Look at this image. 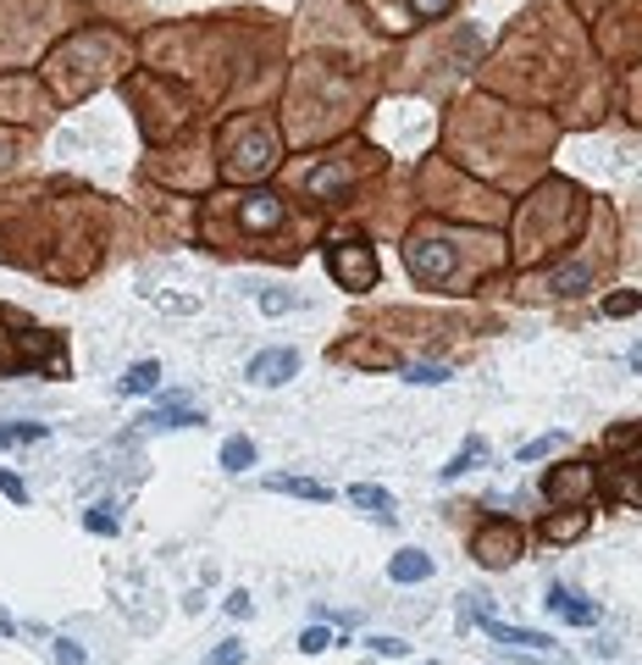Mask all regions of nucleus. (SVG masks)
I'll return each instance as SVG.
<instances>
[{
    "label": "nucleus",
    "instance_id": "4468645a",
    "mask_svg": "<svg viewBox=\"0 0 642 665\" xmlns=\"http://www.w3.org/2000/svg\"><path fill=\"white\" fill-rule=\"evenodd\" d=\"M482 455H488V444H482V439H477V433H471V439H466V444H460V455H454V460H448V466H443V471H437V477H443V482H454V477H466V471H471V466H477V460H482Z\"/></svg>",
    "mask_w": 642,
    "mask_h": 665
},
{
    "label": "nucleus",
    "instance_id": "1a4fd4ad",
    "mask_svg": "<svg viewBox=\"0 0 642 665\" xmlns=\"http://www.w3.org/2000/svg\"><path fill=\"white\" fill-rule=\"evenodd\" d=\"M542 493H548V499H587V493H593V471H587V466H560L555 477L542 482Z\"/></svg>",
    "mask_w": 642,
    "mask_h": 665
},
{
    "label": "nucleus",
    "instance_id": "c85d7f7f",
    "mask_svg": "<svg viewBox=\"0 0 642 665\" xmlns=\"http://www.w3.org/2000/svg\"><path fill=\"white\" fill-rule=\"evenodd\" d=\"M454 0H410V18H443Z\"/></svg>",
    "mask_w": 642,
    "mask_h": 665
},
{
    "label": "nucleus",
    "instance_id": "20e7f679",
    "mask_svg": "<svg viewBox=\"0 0 642 665\" xmlns=\"http://www.w3.org/2000/svg\"><path fill=\"white\" fill-rule=\"evenodd\" d=\"M405 261H410V272L421 283H443L454 272V244H443V238H410L405 244Z\"/></svg>",
    "mask_w": 642,
    "mask_h": 665
},
{
    "label": "nucleus",
    "instance_id": "6ab92c4d",
    "mask_svg": "<svg viewBox=\"0 0 642 665\" xmlns=\"http://www.w3.org/2000/svg\"><path fill=\"white\" fill-rule=\"evenodd\" d=\"M555 450H565V433H548V439H532V444H521V450H515V460H521V466H532V460L555 455Z\"/></svg>",
    "mask_w": 642,
    "mask_h": 665
},
{
    "label": "nucleus",
    "instance_id": "2f4dec72",
    "mask_svg": "<svg viewBox=\"0 0 642 665\" xmlns=\"http://www.w3.org/2000/svg\"><path fill=\"white\" fill-rule=\"evenodd\" d=\"M7 161H12V139H7V133H0V166H7Z\"/></svg>",
    "mask_w": 642,
    "mask_h": 665
},
{
    "label": "nucleus",
    "instance_id": "f704fd0d",
    "mask_svg": "<svg viewBox=\"0 0 642 665\" xmlns=\"http://www.w3.org/2000/svg\"><path fill=\"white\" fill-rule=\"evenodd\" d=\"M427 665H437V660H427Z\"/></svg>",
    "mask_w": 642,
    "mask_h": 665
},
{
    "label": "nucleus",
    "instance_id": "7c9ffc66",
    "mask_svg": "<svg viewBox=\"0 0 642 665\" xmlns=\"http://www.w3.org/2000/svg\"><path fill=\"white\" fill-rule=\"evenodd\" d=\"M0 493H7V499H17V505H23V499H28V488L12 477V471H0Z\"/></svg>",
    "mask_w": 642,
    "mask_h": 665
},
{
    "label": "nucleus",
    "instance_id": "6e6552de",
    "mask_svg": "<svg viewBox=\"0 0 642 665\" xmlns=\"http://www.w3.org/2000/svg\"><path fill=\"white\" fill-rule=\"evenodd\" d=\"M548 610H555L560 621H571V627H593L598 621V610L582 599V594H571V588H560V582H555V588H548V599H542Z\"/></svg>",
    "mask_w": 642,
    "mask_h": 665
},
{
    "label": "nucleus",
    "instance_id": "f3484780",
    "mask_svg": "<svg viewBox=\"0 0 642 665\" xmlns=\"http://www.w3.org/2000/svg\"><path fill=\"white\" fill-rule=\"evenodd\" d=\"M542 533L555 538V544H571V538H582V533H587V516H582V511H571V516H555V522H548Z\"/></svg>",
    "mask_w": 642,
    "mask_h": 665
},
{
    "label": "nucleus",
    "instance_id": "393cba45",
    "mask_svg": "<svg viewBox=\"0 0 642 665\" xmlns=\"http://www.w3.org/2000/svg\"><path fill=\"white\" fill-rule=\"evenodd\" d=\"M83 522H89V533H106V538L117 533V516H112L106 505H95V511H83Z\"/></svg>",
    "mask_w": 642,
    "mask_h": 665
},
{
    "label": "nucleus",
    "instance_id": "cd10ccee",
    "mask_svg": "<svg viewBox=\"0 0 642 665\" xmlns=\"http://www.w3.org/2000/svg\"><path fill=\"white\" fill-rule=\"evenodd\" d=\"M56 665H89V660H83V649L72 638H56Z\"/></svg>",
    "mask_w": 642,
    "mask_h": 665
},
{
    "label": "nucleus",
    "instance_id": "bb28decb",
    "mask_svg": "<svg viewBox=\"0 0 642 665\" xmlns=\"http://www.w3.org/2000/svg\"><path fill=\"white\" fill-rule=\"evenodd\" d=\"M206 665H244V643H222V649H211Z\"/></svg>",
    "mask_w": 642,
    "mask_h": 665
},
{
    "label": "nucleus",
    "instance_id": "423d86ee",
    "mask_svg": "<svg viewBox=\"0 0 642 665\" xmlns=\"http://www.w3.org/2000/svg\"><path fill=\"white\" fill-rule=\"evenodd\" d=\"M294 372H300V350H260V355L244 366V377L260 383V388H278V383H289Z\"/></svg>",
    "mask_w": 642,
    "mask_h": 665
},
{
    "label": "nucleus",
    "instance_id": "412c9836",
    "mask_svg": "<svg viewBox=\"0 0 642 665\" xmlns=\"http://www.w3.org/2000/svg\"><path fill=\"white\" fill-rule=\"evenodd\" d=\"M587 278H593L587 267H565V272L555 278V289H560V294H582V289H587Z\"/></svg>",
    "mask_w": 642,
    "mask_h": 665
},
{
    "label": "nucleus",
    "instance_id": "a211bd4d",
    "mask_svg": "<svg viewBox=\"0 0 642 665\" xmlns=\"http://www.w3.org/2000/svg\"><path fill=\"white\" fill-rule=\"evenodd\" d=\"M222 466H227V471H249V466H255V444H249V439H227V444H222Z\"/></svg>",
    "mask_w": 642,
    "mask_h": 665
},
{
    "label": "nucleus",
    "instance_id": "f03ea898",
    "mask_svg": "<svg viewBox=\"0 0 642 665\" xmlns=\"http://www.w3.org/2000/svg\"><path fill=\"white\" fill-rule=\"evenodd\" d=\"M271 166H278V139H271V133L255 122L249 139H244L238 150H227L222 178H260V173H271Z\"/></svg>",
    "mask_w": 642,
    "mask_h": 665
},
{
    "label": "nucleus",
    "instance_id": "7ed1b4c3",
    "mask_svg": "<svg viewBox=\"0 0 642 665\" xmlns=\"http://www.w3.org/2000/svg\"><path fill=\"white\" fill-rule=\"evenodd\" d=\"M327 272L343 283V289H354V294H365L377 283V256L365 244H332L327 249Z\"/></svg>",
    "mask_w": 642,
    "mask_h": 665
},
{
    "label": "nucleus",
    "instance_id": "9d476101",
    "mask_svg": "<svg viewBox=\"0 0 642 665\" xmlns=\"http://www.w3.org/2000/svg\"><path fill=\"white\" fill-rule=\"evenodd\" d=\"M200 422H206V416L189 410V405H161V410L144 416V433H161V428H200Z\"/></svg>",
    "mask_w": 642,
    "mask_h": 665
},
{
    "label": "nucleus",
    "instance_id": "f8f14e48",
    "mask_svg": "<svg viewBox=\"0 0 642 665\" xmlns=\"http://www.w3.org/2000/svg\"><path fill=\"white\" fill-rule=\"evenodd\" d=\"M349 505H360V511H372L377 522H394V499L377 488V482H354L349 488Z\"/></svg>",
    "mask_w": 642,
    "mask_h": 665
},
{
    "label": "nucleus",
    "instance_id": "0eeeda50",
    "mask_svg": "<svg viewBox=\"0 0 642 665\" xmlns=\"http://www.w3.org/2000/svg\"><path fill=\"white\" fill-rule=\"evenodd\" d=\"M238 222H244L249 233H271V228H283V200L260 189V195H249V200H244Z\"/></svg>",
    "mask_w": 642,
    "mask_h": 665
},
{
    "label": "nucleus",
    "instance_id": "c756f323",
    "mask_svg": "<svg viewBox=\"0 0 642 665\" xmlns=\"http://www.w3.org/2000/svg\"><path fill=\"white\" fill-rule=\"evenodd\" d=\"M227 616H233V621H249V616H255L249 594H227Z\"/></svg>",
    "mask_w": 642,
    "mask_h": 665
},
{
    "label": "nucleus",
    "instance_id": "4be33fe9",
    "mask_svg": "<svg viewBox=\"0 0 642 665\" xmlns=\"http://www.w3.org/2000/svg\"><path fill=\"white\" fill-rule=\"evenodd\" d=\"M322 649H332V632L327 627H305L300 632V654H322Z\"/></svg>",
    "mask_w": 642,
    "mask_h": 665
},
{
    "label": "nucleus",
    "instance_id": "2eb2a0df",
    "mask_svg": "<svg viewBox=\"0 0 642 665\" xmlns=\"http://www.w3.org/2000/svg\"><path fill=\"white\" fill-rule=\"evenodd\" d=\"M266 488H278V493H294V499H316V505L327 499V488H322V482H311V477H271Z\"/></svg>",
    "mask_w": 642,
    "mask_h": 665
},
{
    "label": "nucleus",
    "instance_id": "5701e85b",
    "mask_svg": "<svg viewBox=\"0 0 642 665\" xmlns=\"http://www.w3.org/2000/svg\"><path fill=\"white\" fill-rule=\"evenodd\" d=\"M365 649H372V654H383V660H399V654H410V643H405V638H365Z\"/></svg>",
    "mask_w": 642,
    "mask_h": 665
},
{
    "label": "nucleus",
    "instance_id": "aec40b11",
    "mask_svg": "<svg viewBox=\"0 0 642 665\" xmlns=\"http://www.w3.org/2000/svg\"><path fill=\"white\" fill-rule=\"evenodd\" d=\"M255 300H260V311H271V316H283V311H294V294H283V289H260Z\"/></svg>",
    "mask_w": 642,
    "mask_h": 665
},
{
    "label": "nucleus",
    "instance_id": "b1692460",
    "mask_svg": "<svg viewBox=\"0 0 642 665\" xmlns=\"http://www.w3.org/2000/svg\"><path fill=\"white\" fill-rule=\"evenodd\" d=\"M631 311H642V294H609L604 300V316H631Z\"/></svg>",
    "mask_w": 642,
    "mask_h": 665
},
{
    "label": "nucleus",
    "instance_id": "f257e3e1",
    "mask_svg": "<svg viewBox=\"0 0 642 665\" xmlns=\"http://www.w3.org/2000/svg\"><path fill=\"white\" fill-rule=\"evenodd\" d=\"M482 632H488L499 649L521 654L526 665H565V660H560V649H555V638H548V632H526V627H504V621H482Z\"/></svg>",
    "mask_w": 642,
    "mask_h": 665
},
{
    "label": "nucleus",
    "instance_id": "72a5a7b5",
    "mask_svg": "<svg viewBox=\"0 0 642 665\" xmlns=\"http://www.w3.org/2000/svg\"><path fill=\"white\" fill-rule=\"evenodd\" d=\"M0 444H17V433H12V428H0Z\"/></svg>",
    "mask_w": 642,
    "mask_h": 665
},
{
    "label": "nucleus",
    "instance_id": "dca6fc26",
    "mask_svg": "<svg viewBox=\"0 0 642 665\" xmlns=\"http://www.w3.org/2000/svg\"><path fill=\"white\" fill-rule=\"evenodd\" d=\"M161 383V366L155 361H139V366H128V377H122V394H150Z\"/></svg>",
    "mask_w": 642,
    "mask_h": 665
},
{
    "label": "nucleus",
    "instance_id": "9b49d317",
    "mask_svg": "<svg viewBox=\"0 0 642 665\" xmlns=\"http://www.w3.org/2000/svg\"><path fill=\"white\" fill-rule=\"evenodd\" d=\"M388 576H394V582H427V576H432V555H421V549H399V555L388 560Z\"/></svg>",
    "mask_w": 642,
    "mask_h": 665
},
{
    "label": "nucleus",
    "instance_id": "473e14b6",
    "mask_svg": "<svg viewBox=\"0 0 642 665\" xmlns=\"http://www.w3.org/2000/svg\"><path fill=\"white\" fill-rule=\"evenodd\" d=\"M12 632H17V627H12V616H7V610H0V638H12Z\"/></svg>",
    "mask_w": 642,
    "mask_h": 665
},
{
    "label": "nucleus",
    "instance_id": "a878e982",
    "mask_svg": "<svg viewBox=\"0 0 642 665\" xmlns=\"http://www.w3.org/2000/svg\"><path fill=\"white\" fill-rule=\"evenodd\" d=\"M405 377H410V383H421V388H432V383H448V366H410Z\"/></svg>",
    "mask_w": 642,
    "mask_h": 665
},
{
    "label": "nucleus",
    "instance_id": "39448f33",
    "mask_svg": "<svg viewBox=\"0 0 642 665\" xmlns=\"http://www.w3.org/2000/svg\"><path fill=\"white\" fill-rule=\"evenodd\" d=\"M521 555V527H510V522H488L482 533H477V560L482 565H510Z\"/></svg>",
    "mask_w": 642,
    "mask_h": 665
},
{
    "label": "nucleus",
    "instance_id": "ddd939ff",
    "mask_svg": "<svg viewBox=\"0 0 642 665\" xmlns=\"http://www.w3.org/2000/svg\"><path fill=\"white\" fill-rule=\"evenodd\" d=\"M349 184V166H316V173L305 178V195H316V200H327V195H338Z\"/></svg>",
    "mask_w": 642,
    "mask_h": 665
}]
</instances>
